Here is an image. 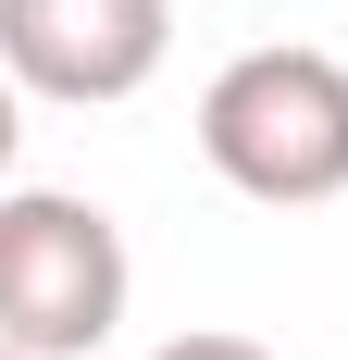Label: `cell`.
<instances>
[{
	"instance_id": "obj_2",
	"label": "cell",
	"mask_w": 348,
	"mask_h": 360,
	"mask_svg": "<svg viewBox=\"0 0 348 360\" xmlns=\"http://www.w3.org/2000/svg\"><path fill=\"white\" fill-rule=\"evenodd\" d=\"M125 286H137V261L100 199L0 186V348L13 360H87L125 323Z\"/></svg>"
},
{
	"instance_id": "obj_1",
	"label": "cell",
	"mask_w": 348,
	"mask_h": 360,
	"mask_svg": "<svg viewBox=\"0 0 348 360\" xmlns=\"http://www.w3.org/2000/svg\"><path fill=\"white\" fill-rule=\"evenodd\" d=\"M199 162L261 212H311L348 199V63L336 50H237V63L199 87Z\"/></svg>"
},
{
	"instance_id": "obj_3",
	"label": "cell",
	"mask_w": 348,
	"mask_h": 360,
	"mask_svg": "<svg viewBox=\"0 0 348 360\" xmlns=\"http://www.w3.org/2000/svg\"><path fill=\"white\" fill-rule=\"evenodd\" d=\"M162 50H174V0H0V75L63 112L137 100Z\"/></svg>"
},
{
	"instance_id": "obj_5",
	"label": "cell",
	"mask_w": 348,
	"mask_h": 360,
	"mask_svg": "<svg viewBox=\"0 0 348 360\" xmlns=\"http://www.w3.org/2000/svg\"><path fill=\"white\" fill-rule=\"evenodd\" d=\"M13 149H25V87L0 75V186H13Z\"/></svg>"
},
{
	"instance_id": "obj_4",
	"label": "cell",
	"mask_w": 348,
	"mask_h": 360,
	"mask_svg": "<svg viewBox=\"0 0 348 360\" xmlns=\"http://www.w3.org/2000/svg\"><path fill=\"white\" fill-rule=\"evenodd\" d=\"M149 360H274V348H261V335H224V323H211V335H162Z\"/></svg>"
},
{
	"instance_id": "obj_6",
	"label": "cell",
	"mask_w": 348,
	"mask_h": 360,
	"mask_svg": "<svg viewBox=\"0 0 348 360\" xmlns=\"http://www.w3.org/2000/svg\"><path fill=\"white\" fill-rule=\"evenodd\" d=\"M0 360H13V348H0Z\"/></svg>"
}]
</instances>
